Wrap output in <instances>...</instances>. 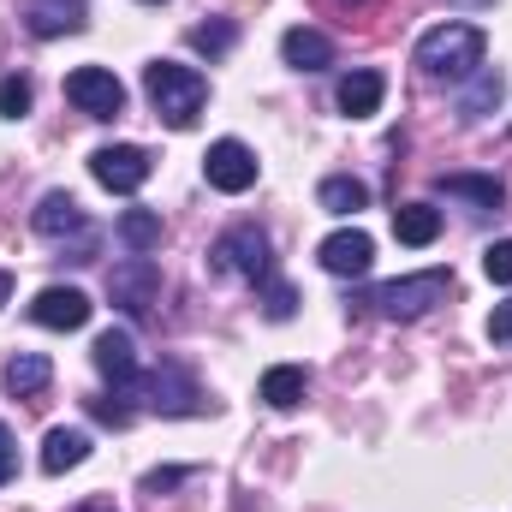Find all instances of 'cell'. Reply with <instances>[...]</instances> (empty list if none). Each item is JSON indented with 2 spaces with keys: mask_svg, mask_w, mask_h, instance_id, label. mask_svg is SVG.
Instances as JSON below:
<instances>
[{
  "mask_svg": "<svg viewBox=\"0 0 512 512\" xmlns=\"http://www.w3.org/2000/svg\"><path fill=\"white\" fill-rule=\"evenodd\" d=\"M483 30L477 24H459V18H447V24H435V30H423L417 36V72L423 78H435V84H465L477 66H483Z\"/></svg>",
  "mask_w": 512,
  "mask_h": 512,
  "instance_id": "2",
  "label": "cell"
},
{
  "mask_svg": "<svg viewBox=\"0 0 512 512\" xmlns=\"http://www.w3.org/2000/svg\"><path fill=\"white\" fill-rule=\"evenodd\" d=\"M393 239L411 245V251L435 245V239H441V209H435V203H399V209H393Z\"/></svg>",
  "mask_w": 512,
  "mask_h": 512,
  "instance_id": "19",
  "label": "cell"
},
{
  "mask_svg": "<svg viewBox=\"0 0 512 512\" xmlns=\"http://www.w3.org/2000/svg\"><path fill=\"white\" fill-rule=\"evenodd\" d=\"M435 191H441V197H459V203H471V209H501V203H507V185H501L495 173H441Z\"/></svg>",
  "mask_w": 512,
  "mask_h": 512,
  "instance_id": "16",
  "label": "cell"
},
{
  "mask_svg": "<svg viewBox=\"0 0 512 512\" xmlns=\"http://www.w3.org/2000/svg\"><path fill=\"white\" fill-rule=\"evenodd\" d=\"M161 233H167V227H161L155 209H126V215H120V239L131 245V256H149L161 245Z\"/></svg>",
  "mask_w": 512,
  "mask_h": 512,
  "instance_id": "24",
  "label": "cell"
},
{
  "mask_svg": "<svg viewBox=\"0 0 512 512\" xmlns=\"http://www.w3.org/2000/svg\"><path fill=\"white\" fill-rule=\"evenodd\" d=\"M489 340H495V346H512V298L507 304H495V316H489Z\"/></svg>",
  "mask_w": 512,
  "mask_h": 512,
  "instance_id": "32",
  "label": "cell"
},
{
  "mask_svg": "<svg viewBox=\"0 0 512 512\" xmlns=\"http://www.w3.org/2000/svg\"><path fill=\"white\" fill-rule=\"evenodd\" d=\"M483 274H489L495 286H512V239H495V245L483 251Z\"/></svg>",
  "mask_w": 512,
  "mask_h": 512,
  "instance_id": "29",
  "label": "cell"
},
{
  "mask_svg": "<svg viewBox=\"0 0 512 512\" xmlns=\"http://www.w3.org/2000/svg\"><path fill=\"white\" fill-rule=\"evenodd\" d=\"M262 310H268V322H292V310H298V292L274 274L268 286H262Z\"/></svg>",
  "mask_w": 512,
  "mask_h": 512,
  "instance_id": "27",
  "label": "cell"
},
{
  "mask_svg": "<svg viewBox=\"0 0 512 512\" xmlns=\"http://www.w3.org/2000/svg\"><path fill=\"white\" fill-rule=\"evenodd\" d=\"M197 54H209V60H221L233 42H239V30H233V18H209V24H191V36H185Z\"/></svg>",
  "mask_w": 512,
  "mask_h": 512,
  "instance_id": "25",
  "label": "cell"
},
{
  "mask_svg": "<svg viewBox=\"0 0 512 512\" xmlns=\"http://www.w3.org/2000/svg\"><path fill=\"white\" fill-rule=\"evenodd\" d=\"M137 387L149 393V405H155L161 417H203V411H209L203 387H197V376H191L185 364H161V370L137 376Z\"/></svg>",
  "mask_w": 512,
  "mask_h": 512,
  "instance_id": "5",
  "label": "cell"
},
{
  "mask_svg": "<svg viewBox=\"0 0 512 512\" xmlns=\"http://www.w3.org/2000/svg\"><path fill=\"white\" fill-rule=\"evenodd\" d=\"M328 6H340V12H358V6H370V0H328Z\"/></svg>",
  "mask_w": 512,
  "mask_h": 512,
  "instance_id": "35",
  "label": "cell"
},
{
  "mask_svg": "<svg viewBox=\"0 0 512 512\" xmlns=\"http://www.w3.org/2000/svg\"><path fill=\"white\" fill-rule=\"evenodd\" d=\"M24 24L36 42H54V36H78L90 24V0H24Z\"/></svg>",
  "mask_w": 512,
  "mask_h": 512,
  "instance_id": "12",
  "label": "cell"
},
{
  "mask_svg": "<svg viewBox=\"0 0 512 512\" xmlns=\"http://www.w3.org/2000/svg\"><path fill=\"white\" fill-rule=\"evenodd\" d=\"M84 459H90V435L84 429H48V441H42V471L48 477H66Z\"/></svg>",
  "mask_w": 512,
  "mask_h": 512,
  "instance_id": "21",
  "label": "cell"
},
{
  "mask_svg": "<svg viewBox=\"0 0 512 512\" xmlns=\"http://www.w3.org/2000/svg\"><path fill=\"white\" fill-rule=\"evenodd\" d=\"M78 512H120V507H114V501H84Z\"/></svg>",
  "mask_w": 512,
  "mask_h": 512,
  "instance_id": "34",
  "label": "cell"
},
{
  "mask_svg": "<svg viewBox=\"0 0 512 512\" xmlns=\"http://www.w3.org/2000/svg\"><path fill=\"white\" fill-rule=\"evenodd\" d=\"M453 292V268H423V274H405V280H382V286H364L358 304L382 322H417L429 316L441 298Z\"/></svg>",
  "mask_w": 512,
  "mask_h": 512,
  "instance_id": "3",
  "label": "cell"
},
{
  "mask_svg": "<svg viewBox=\"0 0 512 512\" xmlns=\"http://www.w3.org/2000/svg\"><path fill=\"white\" fill-rule=\"evenodd\" d=\"M185 477H191L185 465H167V471H149V477H143V495H161V489H179Z\"/></svg>",
  "mask_w": 512,
  "mask_h": 512,
  "instance_id": "30",
  "label": "cell"
},
{
  "mask_svg": "<svg viewBox=\"0 0 512 512\" xmlns=\"http://www.w3.org/2000/svg\"><path fill=\"white\" fill-rule=\"evenodd\" d=\"M262 405H274V411H292V405H304V393H310V370L304 364H274V370H262Z\"/></svg>",
  "mask_w": 512,
  "mask_h": 512,
  "instance_id": "20",
  "label": "cell"
},
{
  "mask_svg": "<svg viewBox=\"0 0 512 512\" xmlns=\"http://www.w3.org/2000/svg\"><path fill=\"white\" fill-rule=\"evenodd\" d=\"M143 6H161V0H143Z\"/></svg>",
  "mask_w": 512,
  "mask_h": 512,
  "instance_id": "36",
  "label": "cell"
},
{
  "mask_svg": "<svg viewBox=\"0 0 512 512\" xmlns=\"http://www.w3.org/2000/svg\"><path fill=\"white\" fill-rule=\"evenodd\" d=\"M84 405H90V417L108 423V429H126L131 423V405L126 399H114V393H96V399H84Z\"/></svg>",
  "mask_w": 512,
  "mask_h": 512,
  "instance_id": "28",
  "label": "cell"
},
{
  "mask_svg": "<svg viewBox=\"0 0 512 512\" xmlns=\"http://www.w3.org/2000/svg\"><path fill=\"white\" fill-rule=\"evenodd\" d=\"M90 310H96V304H90L78 286H42V292H36V304H30V316H36L42 328H66V334H72V328H84V322H90Z\"/></svg>",
  "mask_w": 512,
  "mask_h": 512,
  "instance_id": "13",
  "label": "cell"
},
{
  "mask_svg": "<svg viewBox=\"0 0 512 512\" xmlns=\"http://www.w3.org/2000/svg\"><path fill=\"white\" fill-rule=\"evenodd\" d=\"M280 54H286L292 72H322V66H334V42H328L322 30H304V24H292V30L280 36Z\"/></svg>",
  "mask_w": 512,
  "mask_h": 512,
  "instance_id": "17",
  "label": "cell"
},
{
  "mask_svg": "<svg viewBox=\"0 0 512 512\" xmlns=\"http://www.w3.org/2000/svg\"><path fill=\"white\" fill-rule=\"evenodd\" d=\"M108 298H114L126 316H149L155 298H161V268H155V256H126V262H114Z\"/></svg>",
  "mask_w": 512,
  "mask_h": 512,
  "instance_id": "6",
  "label": "cell"
},
{
  "mask_svg": "<svg viewBox=\"0 0 512 512\" xmlns=\"http://www.w3.org/2000/svg\"><path fill=\"white\" fill-rule=\"evenodd\" d=\"M12 471H18V441H12V429L0 423V489L12 483Z\"/></svg>",
  "mask_w": 512,
  "mask_h": 512,
  "instance_id": "31",
  "label": "cell"
},
{
  "mask_svg": "<svg viewBox=\"0 0 512 512\" xmlns=\"http://www.w3.org/2000/svg\"><path fill=\"white\" fill-rule=\"evenodd\" d=\"M316 203H322L328 215H358V209H370V185L352 179V173H334V179L316 185Z\"/></svg>",
  "mask_w": 512,
  "mask_h": 512,
  "instance_id": "23",
  "label": "cell"
},
{
  "mask_svg": "<svg viewBox=\"0 0 512 512\" xmlns=\"http://www.w3.org/2000/svg\"><path fill=\"white\" fill-rule=\"evenodd\" d=\"M90 358H96V370L108 376L114 387H137V346H131L126 328H108V334H96V346H90Z\"/></svg>",
  "mask_w": 512,
  "mask_h": 512,
  "instance_id": "14",
  "label": "cell"
},
{
  "mask_svg": "<svg viewBox=\"0 0 512 512\" xmlns=\"http://www.w3.org/2000/svg\"><path fill=\"white\" fill-rule=\"evenodd\" d=\"M30 227H36V233H42L48 245H66V239H96L72 191H48V197L36 203V215H30Z\"/></svg>",
  "mask_w": 512,
  "mask_h": 512,
  "instance_id": "11",
  "label": "cell"
},
{
  "mask_svg": "<svg viewBox=\"0 0 512 512\" xmlns=\"http://www.w3.org/2000/svg\"><path fill=\"white\" fill-rule=\"evenodd\" d=\"M30 102H36L30 78H0V120H24V114H30Z\"/></svg>",
  "mask_w": 512,
  "mask_h": 512,
  "instance_id": "26",
  "label": "cell"
},
{
  "mask_svg": "<svg viewBox=\"0 0 512 512\" xmlns=\"http://www.w3.org/2000/svg\"><path fill=\"white\" fill-rule=\"evenodd\" d=\"M90 173H96L102 191L131 197V191H143V179H149V155H143L137 143H108V149L90 155Z\"/></svg>",
  "mask_w": 512,
  "mask_h": 512,
  "instance_id": "8",
  "label": "cell"
},
{
  "mask_svg": "<svg viewBox=\"0 0 512 512\" xmlns=\"http://www.w3.org/2000/svg\"><path fill=\"white\" fill-rule=\"evenodd\" d=\"M209 268H215V274H233V280H251V286H268V280H274V245H268L262 227L239 221V227H227V233L209 245Z\"/></svg>",
  "mask_w": 512,
  "mask_h": 512,
  "instance_id": "4",
  "label": "cell"
},
{
  "mask_svg": "<svg viewBox=\"0 0 512 512\" xmlns=\"http://www.w3.org/2000/svg\"><path fill=\"white\" fill-rule=\"evenodd\" d=\"M143 96L155 108V120L173 131H191L203 102H209V78L197 66H179V60H149L143 66Z\"/></svg>",
  "mask_w": 512,
  "mask_h": 512,
  "instance_id": "1",
  "label": "cell"
},
{
  "mask_svg": "<svg viewBox=\"0 0 512 512\" xmlns=\"http://www.w3.org/2000/svg\"><path fill=\"white\" fill-rule=\"evenodd\" d=\"M66 102H72L78 114H90V120H114V114L126 108V84H120L108 66H78V72L66 78Z\"/></svg>",
  "mask_w": 512,
  "mask_h": 512,
  "instance_id": "7",
  "label": "cell"
},
{
  "mask_svg": "<svg viewBox=\"0 0 512 512\" xmlns=\"http://www.w3.org/2000/svg\"><path fill=\"white\" fill-rule=\"evenodd\" d=\"M203 173H209V185L215 191H227V197H245L256 185V155L239 143V137H221V143H209V155H203Z\"/></svg>",
  "mask_w": 512,
  "mask_h": 512,
  "instance_id": "10",
  "label": "cell"
},
{
  "mask_svg": "<svg viewBox=\"0 0 512 512\" xmlns=\"http://www.w3.org/2000/svg\"><path fill=\"white\" fill-rule=\"evenodd\" d=\"M6 298H12V274L0 268V310H6Z\"/></svg>",
  "mask_w": 512,
  "mask_h": 512,
  "instance_id": "33",
  "label": "cell"
},
{
  "mask_svg": "<svg viewBox=\"0 0 512 512\" xmlns=\"http://www.w3.org/2000/svg\"><path fill=\"white\" fill-rule=\"evenodd\" d=\"M0 382H6V393H12V399H36L42 387L54 382V364H48L42 352H18V358L0 370Z\"/></svg>",
  "mask_w": 512,
  "mask_h": 512,
  "instance_id": "22",
  "label": "cell"
},
{
  "mask_svg": "<svg viewBox=\"0 0 512 512\" xmlns=\"http://www.w3.org/2000/svg\"><path fill=\"white\" fill-rule=\"evenodd\" d=\"M316 262H322L334 280H364L370 262H376V239H370L364 227H340V233H328V239L316 245Z\"/></svg>",
  "mask_w": 512,
  "mask_h": 512,
  "instance_id": "9",
  "label": "cell"
},
{
  "mask_svg": "<svg viewBox=\"0 0 512 512\" xmlns=\"http://www.w3.org/2000/svg\"><path fill=\"white\" fill-rule=\"evenodd\" d=\"M501 90H507V78H501L495 66H477V72L465 78V96H459V120H465V126H477L483 114H495V108H501Z\"/></svg>",
  "mask_w": 512,
  "mask_h": 512,
  "instance_id": "18",
  "label": "cell"
},
{
  "mask_svg": "<svg viewBox=\"0 0 512 512\" xmlns=\"http://www.w3.org/2000/svg\"><path fill=\"white\" fill-rule=\"evenodd\" d=\"M382 96H387V78L382 72H370V66H364V72H346L340 90H334V102H340L346 120H370V114L382 108Z\"/></svg>",
  "mask_w": 512,
  "mask_h": 512,
  "instance_id": "15",
  "label": "cell"
}]
</instances>
